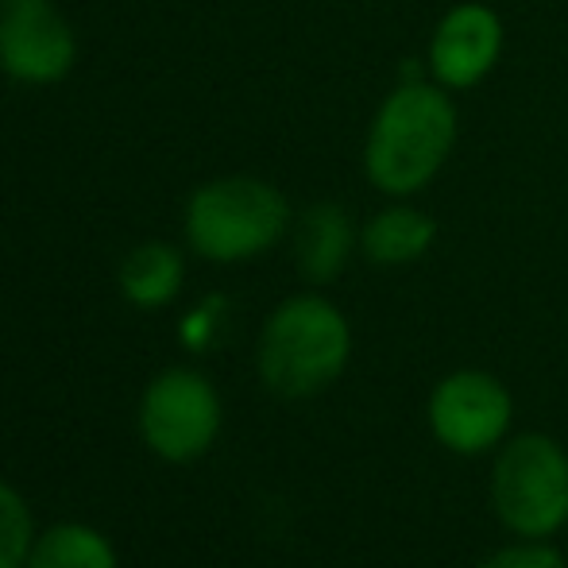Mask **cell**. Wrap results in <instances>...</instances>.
<instances>
[{"label": "cell", "mask_w": 568, "mask_h": 568, "mask_svg": "<svg viewBox=\"0 0 568 568\" xmlns=\"http://www.w3.org/2000/svg\"><path fill=\"white\" fill-rule=\"evenodd\" d=\"M460 140L456 98L426 70H403L387 98L375 105L364 132L359 166L375 194L418 197L442 179Z\"/></svg>", "instance_id": "6da1fadb"}, {"label": "cell", "mask_w": 568, "mask_h": 568, "mask_svg": "<svg viewBox=\"0 0 568 568\" xmlns=\"http://www.w3.org/2000/svg\"><path fill=\"white\" fill-rule=\"evenodd\" d=\"M352 359V325L333 298L302 291L267 314L255 341V372L275 398H314L344 375Z\"/></svg>", "instance_id": "7a4b0ae2"}, {"label": "cell", "mask_w": 568, "mask_h": 568, "mask_svg": "<svg viewBox=\"0 0 568 568\" xmlns=\"http://www.w3.org/2000/svg\"><path fill=\"white\" fill-rule=\"evenodd\" d=\"M294 205L260 174H221L186 197L182 236L205 263H252L291 236Z\"/></svg>", "instance_id": "3957f363"}, {"label": "cell", "mask_w": 568, "mask_h": 568, "mask_svg": "<svg viewBox=\"0 0 568 568\" xmlns=\"http://www.w3.org/2000/svg\"><path fill=\"white\" fill-rule=\"evenodd\" d=\"M495 518L515 538H554L568 526V449L549 434H518L495 449Z\"/></svg>", "instance_id": "277c9868"}, {"label": "cell", "mask_w": 568, "mask_h": 568, "mask_svg": "<svg viewBox=\"0 0 568 568\" xmlns=\"http://www.w3.org/2000/svg\"><path fill=\"white\" fill-rule=\"evenodd\" d=\"M140 437L159 460L194 464L217 445L225 426L221 395L194 367H166L143 387L135 410Z\"/></svg>", "instance_id": "5b68a950"}, {"label": "cell", "mask_w": 568, "mask_h": 568, "mask_svg": "<svg viewBox=\"0 0 568 568\" xmlns=\"http://www.w3.org/2000/svg\"><path fill=\"white\" fill-rule=\"evenodd\" d=\"M426 422L434 442L456 456L495 453L510 437L515 398L499 375L460 367L429 390Z\"/></svg>", "instance_id": "8992f818"}, {"label": "cell", "mask_w": 568, "mask_h": 568, "mask_svg": "<svg viewBox=\"0 0 568 568\" xmlns=\"http://www.w3.org/2000/svg\"><path fill=\"white\" fill-rule=\"evenodd\" d=\"M78 67V36L54 0H0V74L59 85Z\"/></svg>", "instance_id": "52a82bcc"}, {"label": "cell", "mask_w": 568, "mask_h": 568, "mask_svg": "<svg viewBox=\"0 0 568 568\" xmlns=\"http://www.w3.org/2000/svg\"><path fill=\"white\" fill-rule=\"evenodd\" d=\"M507 51V23L484 0H460L434 23L422 70L449 93H468L499 70Z\"/></svg>", "instance_id": "ba28073f"}, {"label": "cell", "mask_w": 568, "mask_h": 568, "mask_svg": "<svg viewBox=\"0 0 568 568\" xmlns=\"http://www.w3.org/2000/svg\"><path fill=\"white\" fill-rule=\"evenodd\" d=\"M294 267L310 286H329L359 255V225L341 202H314L294 213L291 225Z\"/></svg>", "instance_id": "9c48e42d"}, {"label": "cell", "mask_w": 568, "mask_h": 568, "mask_svg": "<svg viewBox=\"0 0 568 568\" xmlns=\"http://www.w3.org/2000/svg\"><path fill=\"white\" fill-rule=\"evenodd\" d=\"M437 232L434 213L414 205V197H387V205L359 221V255L372 267H410L434 252Z\"/></svg>", "instance_id": "30bf717a"}, {"label": "cell", "mask_w": 568, "mask_h": 568, "mask_svg": "<svg viewBox=\"0 0 568 568\" xmlns=\"http://www.w3.org/2000/svg\"><path fill=\"white\" fill-rule=\"evenodd\" d=\"M116 286L128 306L135 310H166L186 286V260L166 240H143L120 260Z\"/></svg>", "instance_id": "8fae6325"}, {"label": "cell", "mask_w": 568, "mask_h": 568, "mask_svg": "<svg viewBox=\"0 0 568 568\" xmlns=\"http://www.w3.org/2000/svg\"><path fill=\"white\" fill-rule=\"evenodd\" d=\"M23 568H120L113 541L85 523H54L36 534Z\"/></svg>", "instance_id": "7c38bea8"}, {"label": "cell", "mask_w": 568, "mask_h": 568, "mask_svg": "<svg viewBox=\"0 0 568 568\" xmlns=\"http://www.w3.org/2000/svg\"><path fill=\"white\" fill-rule=\"evenodd\" d=\"M36 546V518L20 491L0 479V568H23Z\"/></svg>", "instance_id": "4fadbf2b"}, {"label": "cell", "mask_w": 568, "mask_h": 568, "mask_svg": "<svg viewBox=\"0 0 568 568\" xmlns=\"http://www.w3.org/2000/svg\"><path fill=\"white\" fill-rule=\"evenodd\" d=\"M225 317H229V302L221 298V294L202 298L194 310H186V317H182V325H179L182 344H186L190 352L213 348V341H217L221 329H225Z\"/></svg>", "instance_id": "5bb4252c"}, {"label": "cell", "mask_w": 568, "mask_h": 568, "mask_svg": "<svg viewBox=\"0 0 568 568\" xmlns=\"http://www.w3.org/2000/svg\"><path fill=\"white\" fill-rule=\"evenodd\" d=\"M479 568H568V565L561 549L549 546V538H518L510 546L495 549L491 557H484Z\"/></svg>", "instance_id": "9a60e30c"}]
</instances>
